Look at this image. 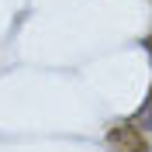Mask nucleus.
I'll return each mask as SVG.
<instances>
[{"label":"nucleus","mask_w":152,"mask_h":152,"mask_svg":"<svg viewBox=\"0 0 152 152\" xmlns=\"http://www.w3.org/2000/svg\"><path fill=\"white\" fill-rule=\"evenodd\" d=\"M107 145L111 152H149V138L135 124H114L107 132Z\"/></svg>","instance_id":"f257e3e1"}]
</instances>
